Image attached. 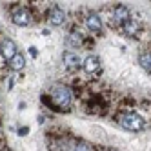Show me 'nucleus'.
Segmentation results:
<instances>
[{"mask_svg":"<svg viewBox=\"0 0 151 151\" xmlns=\"http://www.w3.org/2000/svg\"><path fill=\"white\" fill-rule=\"evenodd\" d=\"M49 96H51V102L53 106L60 111H68L71 109V104H73V89L66 84H55L51 86L49 89Z\"/></svg>","mask_w":151,"mask_h":151,"instance_id":"obj_1","label":"nucleus"},{"mask_svg":"<svg viewBox=\"0 0 151 151\" xmlns=\"http://www.w3.org/2000/svg\"><path fill=\"white\" fill-rule=\"evenodd\" d=\"M116 122L120 124L124 129H127V131H142L144 126H146V120L142 116H140L138 113L135 111H124L116 116Z\"/></svg>","mask_w":151,"mask_h":151,"instance_id":"obj_2","label":"nucleus"},{"mask_svg":"<svg viewBox=\"0 0 151 151\" xmlns=\"http://www.w3.org/2000/svg\"><path fill=\"white\" fill-rule=\"evenodd\" d=\"M11 20H13V24L20 26V27H26L33 22V13L26 6H15L13 11H11Z\"/></svg>","mask_w":151,"mask_h":151,"instance_id":"obj_3","label":"nucleus"},{"mask_svg":"<svg viewBox=\"0 0 151 151\" xmlns=\"http://www.w3.org/2000/svg\"><path fill=\"white\" fill-rule=\"evenodd\" d=\"M62 62H64V69L68 73H77L82 68V58L78 57V53L69 51V49L62 53Z\"/></svg>","mask_w":151,"mask_h":151,"instance_id":"obj_4","label":"nucleus"},{"mask_svg":"<svg viewBox=\"0 0 151 151\" xmlns=\"http://www.w3.org/2000/svg\"><path fill=\"white\" fill-rule=\"evenodd\" d=\"M0 55H2L4 60H11L13 57L18 55V46H17V42L13 38H9V37H2L0 38Z\"/></svg>","mask_w":151,"mask_h":151,"instance_id":"obj_5","label":"nucleus"},{"mask_svg":"<svg viewBox=\"0 0 151 151\" xmlns=\"http://www.w3.org/2000/svg\"><path fill=\"white\" fill-rule=\"evenodd\" d=\"M84 24H86V27L89 29V33H93V35H100L102 29H104V22H102L100 15L95 13V11H88V13H86Z\"/></svg>","mask_w":151,"mask_h":151,"instance_id":"obj_6","label":"nucleus"},{"mask_svg":"<svg viewBox=\"0 0 151 151\" xmlns=\"http://www.w3.org/2000/svg\"><path fill=\"white\" fill-rule=\"evenodd\" d=\"M46 20L51 26L58 27V26H62L64 22H66V11H64L60 6H51L47 9V13H46Z\"/></svg>","mask_w":151,"mask_h":151,"instance_id":"obj_7","label":"nucleus"},{"mask_svg":"<svg viewBox=\"0 0 151 151\" xmlns=\"http://www.w3.org/2000/svg\"><path fill=\"white\" fill-rule=\"evenodd\" d=\"M82 69L91 75V77H95V75L100 73V58L96 55H88L84 60H82Z\"/></svg>","mask_w":151,"mask_h":151,"instance_id":"obj_8","label":"nucleus"},{"mask_svg":"<svg viewBox=\"0 0 151 151\" xmlns=\"http://www.w3.org/2000/svg\"><path fill=\"white\" fill-rule=\"evenodd\" d=\"M129 18H131V13H129V9H127L126 6L116 4V6L113 7V11H111V20H113L115 24L122 26V24H126V22H127Z\"/></svg>","mask_w":151,"mask_h":151,"instance_id":"obj_9","label":"nucleus"},{"mask_svg":"<svg viewBox=\"0 0 151 151\" xmlns=\"http://www.w3.org/2000/svg\"><path fill=\"white\" fill-rule=\"evenodd\" d=\"M120 31H122L126 37H137V35L140 33V22H138L137 18H133V17H131L126 24H122V26H120Z\"/></svg>","mask_w":151,"mask_h":151,"instance_id":"obj_10","label":"nucleus"},{"mask_svg":"<svg viewBox=\"0 0 151 151\" xmlns=\"http://www.w3.org/2000/svg\"><path fill=\"white\" fill-rule=\"evenodd\" d=\"M82 42H84V38H82V33H80V31H69L68 37H66V44H68L69 47H80Z\"/></svg>","mask_w":151,"mask_h":151,"instance_id":"obj_11","label":"nucleus"},{"mask_svg":"<svg viewBox=\"0 0 151 151\" xmlns=\"http://www.w3.org/2000/svg\"><path fill=\"white\" fill-rule=\"evenodd\" d=\"M7 68L11 69V71H22L26 68V58H24L22 53H18L17 57H13L11 60H9L7 62Z\"/></svg>","mask_w":151,"mask_h":151,"instance_id":"obj_12","label":"nucleus"},{"mask_svg":"<svg viewBox=\"0 0 151 151\" xmlns=\"http://www.w3.org/2000/svg\"><path fill=\"white\" fill-rule=\"evenodd\" d=\"M138 64L146 73H151V51H140L138 53Z\"/></svg>","mask_w":151,"mask_h":151,"instance_id":"obj_13","label":"nucleus"},{"mask_svg":"<svg viewBox=\"0 0 151 151\" xmlns=\"http://www.w3.org/2000/svg\"><path fill=\"white\" fill-rule=\"evenodd\" d=\"M27 133H29V127H27V126H24V127H20V129H18V135H22V137L27 135Z\"/></svg>","mask_w":151,"mask_h":151,"instance_id":"obj_14","label":"nucleus"},{"mask_svg":"<svg viewBox=\"0 0 151 151\" xmlns=\"http://www.w3.org/2000/svg\"><path fill=\"white\" fill-rule=\"evenodd\" d=\"M29 53H31V57H37V55H38V51H37L35 47H29Z\"/></svg>","mask_w":151,"mask_h":151,"instance_id":"obj_15","label":"nucleus"},{"mask_svg":"<svg viewBox=\"0 0 151 151\" xmlns=\"http://www.w3.org/2000/svg\"><path fill=\"white\" fill-rule=\"evenodd\" d=\"M0 135H2V126H0Z\"/></svg>","mask_w":151,"mask_h":151,"instance_id":"obj_16","label":"nucleus"},{"mask_svg":"<svg viewBox=\"0 0 151 151\" xmlns=\"http://www.w3.org/2000/svg\"><path fill=\"white\" fill-rule=\"evenodd\" d=\"M111 151H115V149H111Z\"/></svg>","mask_w":151,"mask_h":151,"instance_id":"obj_17","label":"nucleus"}]
</instances>
